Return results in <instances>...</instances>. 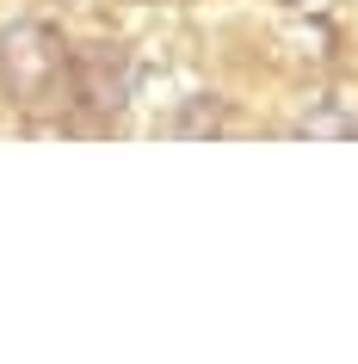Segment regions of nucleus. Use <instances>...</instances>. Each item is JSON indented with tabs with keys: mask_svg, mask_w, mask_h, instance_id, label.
<instances>
[{
	"mask_svg": "<svg viewBox=\"0 0 358 364\" xmlns=\"http://www.w3.org/2000/svg\"><path fill=\"white\" fill-rule=\"evenodd\" d=\"M0 99L25 117H56L75 99V43L50 19L0 25Z\"/></svg>",
	"mask_w": 358,
	"mask_h": 364,
	"instance_id": "1",
	"label": "nucleus"
},
{
	"mask_svg": "<svg viewBox=\"0 0 358 364\" xmlns=\"http://www.w3.org/2000/svg\"><path fill=\"white\" fill-rule=\"evenodd\" d=\"M130 99H136V56L124 43H87V50H75V99L68 105H80V112L112 124Z\"/></svg>",
	"mask_w": 358,
	"mask_h": 364,
	"instance_id": "2",
	"label": "nucleus"
},
{
	"mask_svg": "<svg viewBox=\"0 0 358 364\" xmlns=\"http://www.w3.org/2000/svg\"><path fill=\"white\" fill-rule=\"evenodd\" d=\"M290 136H321V142H352V136H358V112H339V105L302 112L297 124H290Z\"/></svg>",
	"mask_w": 358,
	"mask_h": 364,
	"instance_id": "3",
	"label": "nucleus"
},
{
	"mask_svg": "<svg viewBox=\"0 0 358 364\" xmlns=\"http://www.w3.org/2000/svg\"><path fill=\"white\" fill-rule=\"evenodd\" d=\"M223 124H228V105L216 93H198L186 117H173V136H216Z\"/></svg>",
	"mask_w": 358,
	"mask_h": 364,
	"instance_id": "4",
	"label": "nucleus"
}]
</instances>
